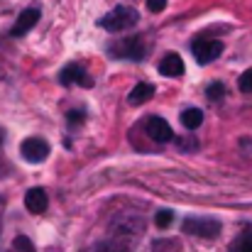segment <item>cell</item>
I'll list each match as a JSON object with an SVG mask.
<instances>
[{"mask_svg":"<svg viewBox=\"0 0 252 252\" xmlns=\"http://www.w3.org/2000/svg\"><path fill=\"white\" fill-rule=\"evenodd\" d=\"M108 54L113 59H130V62H142L147 57V44L140 34L132 37H120L108 44Z\"/></svg>","mask_w":252,"mask_h":252,"instance_id":"1","label":"cell"},{"mask_svg":"<svg viewBox=\"0 0 252 252\" xmlns=\"http://www.w3.org/2000/svg\"><path fill=\"white\" fill-rule=\"evenodd\" d=\"M137 22H140V12L127 5H118L115 10H110L108 15L98 20V25L108 32H125V30H132Z\"/></svg>","mask_w":252,"mask_h":252,"instance_id":"2","label":"cell"},{"mask_svg":"<svg viewBox=\"0 0 252 252\" xmlns=\"http://www.w3.org/2000/svg\"><path fill=\"white\" fill-rule=\"evenodd\" d=\"M110 230H113V235L120 238V240H132V238L142 235L145 220H142V216H137V213H118V216L110 220Z\"/></svg>","mask_w":252,"mask_h":252,"instance_id":"3","label":"cell"},{"mask_svg":"<svg viewBox=\"0 0 252 252\" xmlns=\"http://www.w3.org/2000/svg\"><path fill=\"white\" fill-rule=\"evenodd\" d=\"M191 52H193V59L201 66H206V64L216 62L223 54V42L220 39H211V37H198V39H193Z\"/></svg>","mask_w":252,"mask_h":252,"instance_id":"4","label":"cell"},{"mask_svg":"<svg viewBox=\"0 0 252 252\" xmlns=\"http://www.w3.org/2000/svg\"><path fill=\"white\" fill-rule=\"evenodd\" d=\"M184 233L189 235H198V238H216L220 233V223L216 218H196V216H189L184 223H181Z\"/></svg>","mask_w":252,"mask_h":252,"instance_id":"5","label":"cell"},{"mask_svg":"<svg viewBox=\"0 0 252 252\" xmlns=\"http://www.w3.org/2000/svg\"><path fill=\"white\" fill-rule=\"evenodd\" d=\"M20 155H22L25 162L39 164V162H44V159L49 157V142L42 140V137H27V140H22V145H20Z\"/></svg>","mask_w":252,"mask_h":252,"instance_id":"6","label":"cell"},{"mask_svg":"<svg viewBox=\"0 0 252 252\" xmlns=\"http://www.w3.org/2000/svg\"><path fill=\"white\" fill-rule=\"evenodd\" d=\"M145 130H147V135H150L155 142H171V140H174V132H171L169 123L164 120V118H159V115L147 118Z\"/></svg>","mask_w":252,"mask_h":252,"instance_id":"7","label":"cell"},{"mask_svg":"<svg viewBox=\"0 0 252 252\" xmlns=\"http://www.w3.org/2000/svg\"><path fill=\"white\" fill-rule=\"evenodd\" d=\"M59 81H62L64 86L81 84V86H86V88H91V86H93V79L86 74L81 64H69V66H64V69H62V74H59Z\"/></svg>","mask_w":252,"mask_h":252,"instance_id":"8","label":"cell"},{"mask_svg":"<svg viewBox=\"0 0 252 252\" xmlns=\"http://www.w3.org/2000/svg\"><path fill=\"white\" fill-rule=\"evenodd\" d=\"M37 22H39V10H37V7H27V10L20 12V17H17V22L12 25L10 34H12V37H22V34H27Z\"/></svg>","mask_w":252,"mask_h":252,"instance_id":"9","label":"cell"},{"mask_svg":"<svg viewBox=\"0 0 252 252\" xmlns=\"http://www.w3.org/2000/svg\"><path fill=\"white\" fill-rule=\"evenodd\" d=\"M47 206H49V198H47V191L44 189H39V186H34V189H30L27 193H25V208L30 211V213H44L47 211Z\"/></svg>","mask_w":252,"mask_h":252,"instance_id":"10","label":"cell"},{"mask_svg":"<svg viewBox=\"0 0 252 252\" xmlns=\"http://www.w3.org/2000/svg\"><path fill=\"white\" fill-rule=\"evenodd\" d=\"M159 74H164L169 79H174V76H181L184 74V62H181V57L179 54H164L162 59H159Z\"/></svg>","mask_w":252,"mask_h":252,"instance_id":"11","label":"cell"},{"mask_svg":"<svg viewBox=\"0 0 252 252\" xmlns=\"http://www.w3.org/2000/svg\"><path fill=\"white\" fill-rule=\"evenodd\" d=\"M152 95H155V86L152 84H137L132 91H130L127 100H130V105H145L147 100H152Z\"/></svg>","mask_w":252,"mask_h":252,"instance_id":"12","label":"cell"},{"mask_svg":"<svg viewBox=\"0 0 252 252\" xmlns=\"http://www.w3.org/2000/svg\"><path fill=\"white\" fill-rule=\"evenodd\" d=\"M86 252H130V248H127V240L113 238V240H103V243H95L93 248H88Z\"/></svg>","mask_w":252,"mask_h":252,"instance_id":"13","label":"cell"},{"mask_svg":"<svg viewBox=\"0 0 252 252\" xmlns=\"http://www.w3.org/2000/svg\"><path fill=\"white\" fill-rule=\"evenodd\" d=\"M201 123H203V110H198V108H186V110L181 113V125H184L186 130H198Z\"/></svg>","mask_w":252,"mask_h":252,"instance_id":"14","label":"cell"},{"mask_svg":"<svg viewBox=\"0 0 252 252\" xmlns=\"http://www.w3.org/2000/svg\"><path fill=\"white\" fill-rule=\"evenodd\" d=\"M230 252H252V233L245 230L233 245H230Z\"/></svg>","mask_w":252,"mask_h":252,"instance_id":"15","label":"cell"},{"mask_svg":"<svg viewBox=\"0 0 252 252\" xmlns=\"http://www.w3.org/2000/svg\"><path fill=\"white\" fill-rule=\"evenodd\" d=\"M171 220H174V213H171L169 208H164V211H159V213H157V218H155L157 228H162V230H164V228H169V223H171Z\"/></svg>","mask_w":252,"mask_h":252,"instance_id":"16","label":"cell"},{"mask_svg":"<svg viewBox=\"0 0 252 252\" xmlns=\"http://www.w3.org/2000/svg\"><path fill=\"white\" fill-rule=\"evenodd\" d=\"M12 248L17 252H34V248H32V243L27 240V238H22V235H17L15 240H12Z\"/></svg>","mask_w":252,"mask_h":252,"instance_id":"17","label":"cell"},{"mask_svg":"<svg viewBox=\"0 0 252 252\" xmlns=\"http://www.w3.org/2000/svg\"><path fill=\"white\" fill-rule=\"evenodd\" d=\"M206 93H208V100H220V98H223V93H225V86L223 84H211Z\"/></svg>","mask_w":252,"mask_h":252,"instance_id":"18","label":"cell"},{"mask_svg":"<svg viewBox=\"0 0 252 252\" xmlns=\"http://www.w3.org/2000/svg\"><path fill=\"white\" fill-rule=\"evenodd\" d=\"M238 88L243 91V93H252V69H248L243 76H240V81H238Z\"/></svg>","mask_w":252,"mask_h":252,"instance_id":"19","label":"cell"},{"mask_svg":"<svg viewBox=\"0 0 252 252\" xmlns=\"http://www.w3.org/2000/svg\"><path fill=\"white\" fill-rule=\"evenodd\" d=\"M147 7L150 12H162L167 7V0H147Z\"/></svg>","mask_w":252,"mask_h":252,"instance_id":"20","label":"cell"},{"mask_svg":"<svg viewBox=\"0 0 252 252\" xmlns=\"http://www.w3.org/2000/svg\"><path fill=\"white\" fill-rule=\"evenodd\" d=\"M66 118H69V123H71V125H76V123H81V120H84V113H81V110H69V115H66Z\"/></svg>","mask_w":252,"mask_h":252,"instance_id":"21","label":"cell"},{"mask_svg":"<svg viewBox=\"0 0 252 252\" xmlns=\"http://www.w3.org/2000/svg\"><path fill=\"white\" fill-rule=\"evenodd\" d=\"M0 140H2V132H0Z\"/></svg>","mask_w":252,"mask_h":252,"instance_id":"22","label":"cell"}]
</instances>
